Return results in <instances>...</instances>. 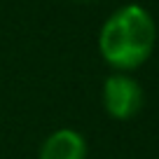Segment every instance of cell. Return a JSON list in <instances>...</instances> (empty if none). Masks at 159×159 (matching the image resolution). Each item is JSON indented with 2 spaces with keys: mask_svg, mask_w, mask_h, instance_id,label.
<instances>
[{
  "mask_svg": "<svg viewBox=\"0 0 159 159\" xmlns=\"http://www.w3.org/2000/svg\"><path fill=\"white\" fill-rule=\"evenodd\" d=\"M40 159H87V143L80 131L59 129L45 138Z\"/></svg>",
  "mask_w": 159,
  "mask_h": 159,
  "instance_id": "cell-3",
  "label": "cell"
},
{
  "mask_svg": "<svg viewBox=\"0 0 159 159\" xmlns=\"http://www.w3.org/2000/svg\"><path fill=\"white\" fill-rule=\"evenodd\" d=\"M103 105L115 119H131L143 108V89L129 75H112L103 87Z\"/></svg>",
  "mask_w": 159,
  "mask_h": 159,
  "instance_id": "cell-2",
  "label": "cell"
},
{
  "mask_svg": "<svg viewBox=\"0 0 159 159\" xmlns=\"http://www.w3.org/2000/svg\"><path fill=\"white\" fill-rule=\"evenodd\" d=\"M157 26L148 10L126 5L117 10L101 28L98 49L110 66L119 70H134L152 54Z\"/></svg>",
  "mask_w": 159,
  "mask_h": 159,
  "instance_id": "cell-1",
  "label": "cell"
}]
</instances>
